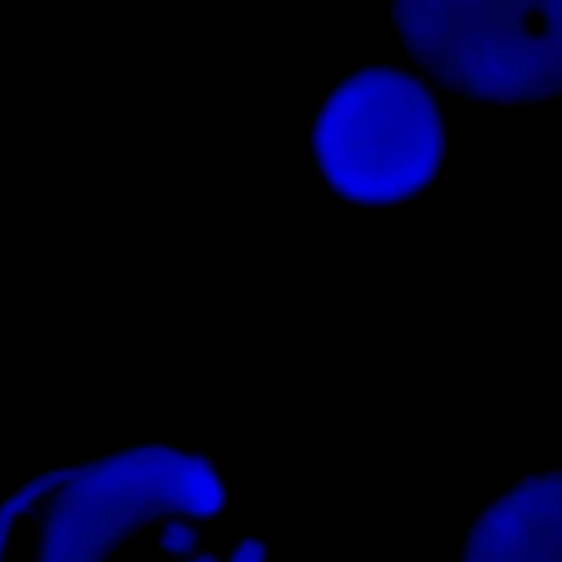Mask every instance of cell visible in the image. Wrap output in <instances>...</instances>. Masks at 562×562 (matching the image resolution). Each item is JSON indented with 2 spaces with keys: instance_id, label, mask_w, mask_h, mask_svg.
<instances>
[{
  "instance_id": "obj_7",
  "label": "cell",
  "mask_w": 562,
  "mask_h": 562,
  "mask_svg": "<svg viewBox=\"0 0 562 562\" xmlns=\"http://www.w3.org/2000/svg\"><path fill=\"white\" fill-rule=\"evenodd\" d=\"M184 562H222V560H220V555L215 551L206 549V551H200L195 555H189Z\"/></svg>"
},
{
  "instance_id": "obj_4",
  "label": "cell",
  "mask_w": 562,
  "mask_h": 562,
  "mask_svg": "<svg viewBox=\"0 0 562 562\" xmlns=\"http://www.w3.org/2000/svg\"><path fill=\"white\" fill-rule=\"evenodd\" d=\"M459 562H562V468L494 496L468 527Z\"/></svg>"
},
{
  "instance_id": "obj_6",
  "label": "cell",
  "mask_w": 562,
  "mask_h": 562,
  "mask_svg": "<svg viewBox=\"0 0 562 562\" xmlns=\"http://www.w3.org/2000/svg\"><path fill=\"white\" fill-rule=\"evenodd\" d=\"M226 562H268V549L261 538L244 536L228 553Z\"/></svg>"
},
{
  "instance_id": "obj_2",
  "label": "cell",
  "mask_w": 562,
  "mask_h": 562,
  "mask_svg": "<svg viewBox=\"0 0 562 562\" xmlns=\"http://www.w3.org/2000/svg\"><path fill=\"white\" fill-rule=\"evenodd\" d=\"M448 134L426 81L400 66H364L338 81L321 103L310 154L340 200L384 209L430 189Z\"/></svg>"
},
{
  "instance_id": "obj_1",
  "label": "cell",
  "mask_w": 562,
  "mask_h": 562,
  "mask_svg": "<svg viewBox=\"0 0 562 562\" xmlns=\"http://www.w3.org/2000/svg\"><path fill=\"white\" fill-rule=\"evenodd\" d=\"M228 490L204 452L171 441L35 474L0 505V562L22 516L35 522L33 562H108L134 533L173 518L215 520Z\"/></svg>"
},
{
  "instance_id": "obj_5",
  "label": "cell",
  "mask_w": 562,
  "mask_h": 562,
  "mask_svg": "<svg viewBox=\"0 0 562 562\" xmlns=\"http://www.w3.org/2000/svg\"><path fill=\"white\" fill-rule=\"evenodd\" d=\"M158 549L171 558H187L200 544V529L195 520L173 518L162 522L158 531Z\"/></svg>"
},
{
  "instance_id": "obj_3",
  "label": "cell",
  "mask_w": 562,
  "mask_h": 562,
  "mask_svg": "<svg viewBox=\"0 0 562 562\" xmlns=\"http://www.w3.org/2000/svg\"><path fill=\"white\" fill-rule=\"evenodd\" d=\"M408 57L443 92L487 105L562 97V2H395Z\"/></svg>"
}]
</instances>
